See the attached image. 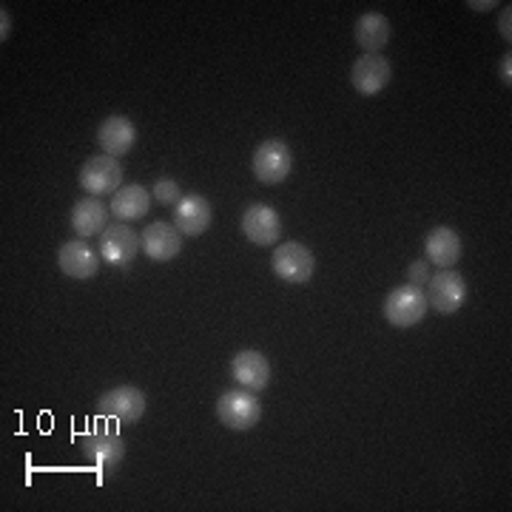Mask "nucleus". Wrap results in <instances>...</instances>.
Listing matches in <instances>:
<instances>
[{"mask_svg":"<svg viewBox=\"0 0 512 512\" xmlns=\"http://www.w3.org/2000/svg\"><path fill=\"white\" fill-rule=\"evenodd\" d=\"M97 416L120 424H137L146 416V393L134 384H120L97 399Z\"/></svg>","mask_w":512,"mask_h":512,"instance_id":"nucleus-1","label":"nucleus"},{"mask_svg":"<svg viewBox=\"0 0 512 512\" xmlns=\"http://www.w3.org/2000/svg\"><path fill=\"white\" fill-rule=\"evenodd\" d=\"M430 305H427V296H424V288L419 285H399L393 291L387 293L384 299V319L393 325V328H413L419 325L421 319L427 316Z\"/></svg>","mask_w":512,"mask_h":512,"instance_id":"nucleus-2","label":"nucleus"},{"mask_svg":"<svg viewBox=\"0 0 512 512\" xmlns=\"http://www.w3.org/2000/svg\"><path fill=\"white\" fill-rule=\"evenodd\" d=\"M217 419L228 430L245 433V430H254L259 419H262V404L245 387L242 390H225L220 402H217Z\"/></svg>","mask_w":512,"mask_h":512,"instance_id":"nucleus-3","label":"nucleus"},{"mask_svg":"<svg viewBox=\"0 0 512 512\" xmlns=\"http://www.w3.org/2000/svg\"><path fill=\"white\" fill-rule=\"evenodd\" d=\"M271 268L279 279H285L291 285H305V282H311L313 271H316V256L302 242H282L271 256Z\"/></svg>","mask_w":512,"mask_h":512,"instance_id":"nucleus-4","label":"nucleus"},{"mask_svg":"<svg viewBox=\"0 0 512 512\" xmlns=\"http://www.w3.org/2000/svg\"><path fill=\"white\" fill-rule=\"evenodd\" d=\"M80 188L89 197H106V194H117L123 188V165L120 160H114L109 154H100L86 160V165L80 168Z\"/></svg>","mask_w":512,"mask_h":512,"instance_id":"nucleus-5","label":"nucleus"},{"mask_svg":"<svg viewBox=\"0 0 512 512\" xmlns=\"http://www.w3.org/2000/svg\"><path fill=\"white\" fill-rule=\"evenodd\" d=\"M424 296H427V305H430L433 311L450 316V313L461 311V305L467 302V282H464V276L456 274L453 268H447V271H441V274L430 276Z\"/></svg>","mask_w":512,"mask_h":512,"instance_id":"nucleus-6","label":"nucleus"},{"mask_svg":"<svg viewBox=\"0 0 512 512\" xmlns=\"http://www.w3.org/2000/svg\"><path fill=\"white\" fill-rule=\"evenodd\" d=\"M140 237L128 222H111L109 228L100 234V256L109 262L111 268H126L140 254Z\"/></svg>","mask_w":512,"mask_h":512,"instance_id":"nucleus-7","label":"nucleus"},{"mask_svg":"<svg viewBox=\"0 0 512 512\" xmlns=\"http://www.w3.org/2000/svg\"><path fill=\"white\" fill-rule=\"evenodd\" d=\"M293 168V154L285 140H265L254 151V174L259 183H285Z\"/></svg>","mask_w":512,"mask_h":512,"instance_id":"nucleus-8","label":"nucleus"},{"mask_svg":"<svg viewBox=\"0 0 512 512\" xmlns=\"http://www.w3.org/2000/svg\"><path fill=\"white\" fill-rule=\"evenodd\" d=\"M390 80H393V63L384 55H362L350 69L353 89L365 97L384 92L390 86Z\"/></svg>","mask_w":512,"mask_h":512,"instance_id":"nucleus-9","label":"nucleus"},{"mask_svg":"<svg viewBox=\"0 0 512 512\" xmlns=\"http://www.w3.org/2000/svg\"><path fill=\"white\" fill-rule=\"evenodd\" d=\"M242 234L248 242H254L259 248H271L279 242L282 234V220L271 205H248V211L242 214Z\"/></svg>","mask_w":512,"mask_h":512,"instance_id":"nucleus-10","label":"nucleus"},{"mask_svg":"<svg viewBox=\"0 0 512 512\" xmlns=\"http://www.w3.org/2000/svg\"><path fill=\"white\" fill-rule=\"evenodd\" d=\"M140 245H143V254L154 262H171L174 256H180L183 251V234L177 231L174 222H151L143 237H140Z\"/></svg>","mask_w":512,"mask_h":512,"instance_id":"nucleus-11","label":"nucleus"},{"mask_svg":"<svg viewBox=\"0 0 512 512\" xmlns=\"http://www.w3.org/2000/svg\"><path fill=\"white\" fill-rule=\"evenodd\" d=\"M214 220V208L202 194H188L174 205V225L183 237H202Z\"/></svg>","mask_w":512,"mask_h":512,"instance_id":"nucleus-12","label":"nucleus"},{"mask_svg":"<svg viewBox=\"0 0 512 512\" xmlns=\"http://www.w3.org/2000/svg\"><path fill=\"white\" fill-rule=\"evenodd\" d=\"M97 143L103 148V154L120 160L137 143V126L128 117H123V114H111L97 128Z\"/></svg>","mask_w":512,"mask_h":512,"instance_id":"nucleus-13","label":"nucleus"},{"mask_svg":"<svg viewBox=\"0 0 512 512\" xmlns=\"http://www.w3.org/2000/svg\"><path fill=\"white\" fill-rule=\"evenodd\" d=\"M100 259L103 256L94 251L89 242H83V239H72V242H66L60 251H57V265H60V271L66 276H72V279H92L97 274V268H100Z\"/></svg>","mask_w":512,"mask_h":512,"instance_id":"nucleus-14","label":"nucleus"},{"mask_svg":"<svg viewBox=\"0 0 512 512\" xmlns=\"http://www.w3.org/2000/svg\"><path fill=\"white\" fill-rule=\"evenodd\" d=\"M231 376L237 379L239 387L259 393L271 382V362L259 350H239L231 362Z\"/></svg>","mask_w":512,"mask_h":512,"instance_id":"nucleus-15","label":"nucleus"},{"mask_svg":"<svg viewBox=\"0 0 512 512\" xmlns=\"http://www.w3.org/2000/svg\"><path fill=\"white\" fill-rule=\"evenodd\" d=\"M83 456L97 467H117L126 458V444L111 430H94L83 436Z\"/></svg>","mask_w":512,"mask_h":512,"instance_id":"nucleus-16","label":"nucleus"},{"mask_svg":"<svg viewBox=\"0 0 512 512\" xmlns=\"http://www.w3.org/2000/svg\"><path fill=\"white\" fill-rule=\"evenodd\" d=\"M111 208H106L100 197H83L80 202H74L72 208V228L74 234L80 237H97L109 228Z\"/></svg>","mask_w":512,"mask_h":512,"instance_id":"nucleus-17","label":"nucleus"},{"mask_svg":"<svg viewBox=\"0 0 512 512\" xmlns=\"http://www.w3.org/2000/svg\"><path fill=\"white\" fill-rule=\"evenodd\" d=\"M353 37H356V43L365 49V55H379L384 46L390 43V37H393V26H390V20L379 15V12H367L362 18L356 20V26H353Z\"/></svg>","mask_w":512,"mask_h":512,"instance_id":"nucleus-18","label":"nucleus"},{"mask_svg":"<svg viewBox=\"0 0 512 512\" xmlns=\"http://www.w3.org/2000/svg\"><path fill=\"white\" fill-rule=\"evenodd\" d=\"M424 254L430 262H436L439 268H453L458 259H461V237H458L453 228L447 225H439L433 228L427 239H424Z\"/></svg>","mask_w":512,"mask_h":512,"instance_id":"nucleus-19","label":"nucleus"},{"mask_svg":"<svg viewBox=\"0 0 512 512\" xmlns=\"http://www.w3.org/2000/svg\"><path fill=\"white\" fill-rule=\"evenodd\" d=\"M151 205V194L143 185H123L114 197H111V214L117 222H134L143 220Z\"/></svg>","mask_w":512,"mask_h":512,"instance_id":"nucleus-20","label":"nucleus"},{"mask_svg":"<svg viewBox=\"0 0 512 512\" xmlns=\"http://www.w3.org/2000/svg\"><path fill=\"white\" fill-rule=\"evenodd\" d=\"M154 200L163 202V205H177V202L183 200V191H180V185L174 183V180H160V183L154 185Z\"/></svg>","mask_w":512,"mask_h":512,"instance_id":"nucleus-21","label":"nucleus"},{"mask_svg":"<svg viewBox=\"0 0 512 512\" xmlns=\"http://www.w3.org/2000/svg\"><path fill=\"white\" fill-rule=\"evenodd\" d=\"M407 282L410 285H427L430 282V268H427V262L424 259H419V262H413L410 265V271H407Z\"/></svg>","mask_w":512,"mask_h":512,"instance_id":"nucleus-22","label":"nucleus"},{"mask_svg":"<svg viewBox=\"0 0 512 512\" xmlns=\"http://www.w3.org/2000/svg\"><path fill=\"white\" fill-rule=\"evenodd\" d=\"M510 15H512V6H507V9H504V15H501V37H507V43H510V40H512Z\"/></svg>","mask_w":512,"mask_h":512,"instance_id":"nucleus-23","label":"nucleus"},{"mask_svg":"<svg viewBox=\"0 0 512 512\" xmlns=\"http://www.w3.org/2000/svg\"><path fill=\"white\" fill-rule=\"evenodd\" d=\"M512 63H510V55L504 57V60H501V80H504V83H507V86H510L512 83Z\"/></svg>","mask_w":512,"mask_h":512,"instance_id":"nucleus-24","label":"nucleus"},{"mask_svg":"<svg viewBox=\"0 0 512 512\" xmlns=\"http://www.w3.org/2000/svg\"><path fill=\"white\" fill-rule=\"evenodd\" d=\"M0 20H3V32H0V40H6V37H9V32H12V29H9V26H12V18H9V12H6V9L0 12Z\"/></svg>","mask_w":512,"mask_h":512,"instance_id":"nucleus-25","label":"nucleus"},{"mask_svg":"<svg viewBox=\"0 0 512 512\" xmlns=\"http://www.w3.org/2000/svg\"><path fill=\"white\" fill-rule=\"evenodd\" d=\"M470 6H473L476 12H490V9H493L495 3H470Z\"/></svg>","mask_w":512,"mask_h":512,"instance_id":"nucleus-26","label":"nucleus"}]
</instances>
